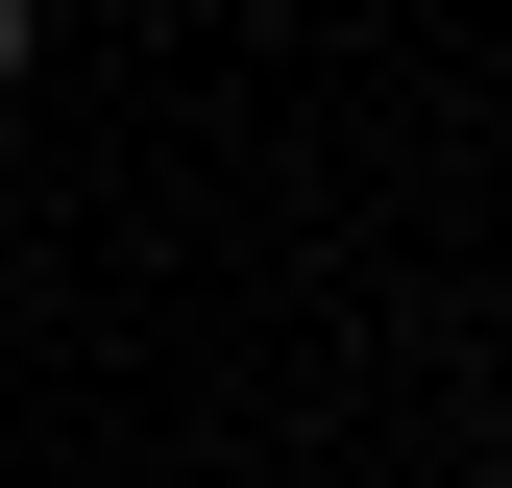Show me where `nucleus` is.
Here are the masks:
<instances>
[{
	"mask_svg": "<svg viewBox=\"0 0 512 488\" xmlns=\"http://www.w3.org/2000/svg\"><path fill=\"white\" fill-rule=\"evenodd\" d=\"M0 74H25V0H0Z\"/></svg>",
	"mask_w": 512,
	"mask_h": 488,
	"instance_id": "f257e3e1",
	"label": "nucleus"
}]
</instances>
